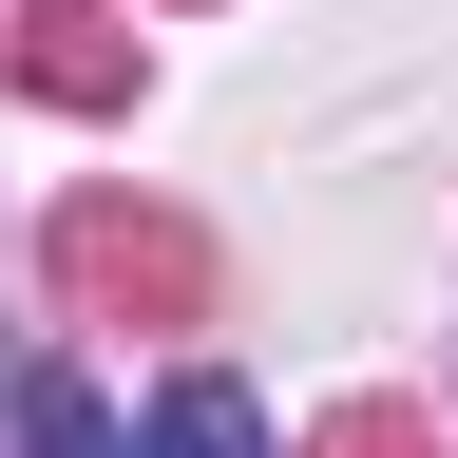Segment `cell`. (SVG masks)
<instances>
[{
    "mask_svg": "<svg viewBox=\"0 0 458 458\" xmlns=\"http://www.w3.org/2000/svg\"><path fill=\"white\" fill-rule=\"evenodd\" d=\"M20 439H38V458H114V420H96L77 382H38V401H20Z\"/></svg>",
    "mask_w": 458,
    "mask_h": 458,
    "instance_id": "7a4b0ae2",
    "label": "cell"
},
{
    "mask_svg": "<svg viewBox=\"0 0 458 458\" xmlns=\"http://www.w3.org/2000/svg\"><path fill=\"white\" fill-rule=\"evenodd\" d=\"M153 458H267V401L229 382V363H191V382L153 401Z\"/></svg>",
    "mask_w": 458,
    "mask_h": 458,
    "instance_id": "6da1fadb",
    "label": "cell"
}]
</instances>
